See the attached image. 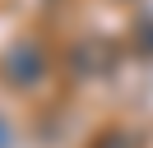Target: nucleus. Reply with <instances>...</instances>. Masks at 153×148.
I'll return each instance as SVG.
<instances>
[{
  "mask_svg": "<svg viewBox=\"0 0 153 148\" xmlns=\"http://www.w3.org/2000/svg\"><path fill=\"white\" fill-rule=\"evenodd\" d=\"M0 74H5V83H14V88L37 83L42 74H47V56H42V46H37V42H14L10 51L0 56Z\"/></svg>",
  "mask_w": 153,
  "mask_h": 148,
  "instance_id": "obj_1",
  "label": "nucleus"
},
{
  "mask_svg": "<svg viewBox=\"0 0 153 148\" xmlns=\"http://www.w3.org/2000/svg\"><path fill=\"white\" fill-rule=\"evenodd\" d=\"M0 148H10V120L0 116Z\"/></svg>",
  "mask_w": 153,
  "mask_h": 148,
  "instance_id": "obj_2",
  "label": "nucleus"
}]
</instances>
